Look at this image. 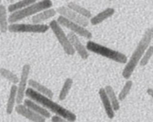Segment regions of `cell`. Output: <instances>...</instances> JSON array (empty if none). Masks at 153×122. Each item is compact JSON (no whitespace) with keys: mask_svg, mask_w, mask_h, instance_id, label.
<instances>
[{"mask_svg":"<svg viewBox=\"0 0 153 122\" xmlns=\"http://www.w3.org/2000/svg\"><path fill=\"white\" fill-rule=\"evenodd\" d=\"M153 39V27L148 28L146 29L142 38L138 42L136 48L132 52L130 58L128 59L127 63L125 65L122 72V76L124 79H129L134 72L135 69L139 64L143 55H144L146 50L150 46Z\"/></svg>","mask_w":153,"mask_h":122,"instance_id":"1","label":"cell"},{"mask_svg":"<svg viewBox=\"0 0 153 122\" xmlns=\"http://www.w3.org/2000/svg\"><path fill=\"white\" fill-rule=\"evenodd\" d=\"M26 97L42 105V106L45 107L51 112L54 113L56 115L65 118L67 120L70 121L71 122H74L76 120V115L73 112L67 109L62 106L53 101L51 98L38 93L35 90H33L32 88L29 87L26 89Z\"/></svg>","mask_w":153,"mask_h":122,"instance_id":"2","label":"cell"},{"mask_svg":"<svg viewBox=\"0 0 153 122\" xmlns=\"http://www.w3.org/2000/svg\"><path fill=\"white\" fill-rule=\"evenodd\" d=\"M86 47L89 52H93L97 55L108 58L115 62L120 63V64H126L128 61V57L126 54L100 44L95 41H89L86 43Z\"/></svg>","mask_w":153,"mask_h":122,"instance_id":"3","label":"cell"},{"mask_svg":"<svg viewBox=\"0 0 153 122\" xmlns=\"http://www.w3.org/2000/svg\"><path fill=\"white\" fill-rule=\"evenodd\" d=\"M53 7V2L51 0H42L23 8V9L13 12L8 16V22L10 23H16L25 18L35 15L38 13L45 9Z\"/></svg>","mask_w":153,"mask_h":122,"instance_id":"4","label":"cell"},{"mask_svg":"<svg viewBox=\"0 0 153 122\" xmlns=\"http://www.w3.org/2000/svg\"><path fill=\"white\" fill-rule=\"evenodd\" d=\"M49 27L52 30L53 33L54 34L55 37L56 38L59 44L61 45L65 53L67 54L68 55H70V56L74 55L76 52H75L74 50L73 47H72L70 41H69L68 37L65 33L64 30L62 29V26H61L59 24L57 20H51L49 23Z\"/></svg>","mask_w":153,"mask_h":122,"instance_id":"5","label":"cell"},{"mask_svg":"<svg viewBox=\"0 0 153 122\" xmlns=\"http://www.w3.org/2000/svg\"><path fill=\"white\" fill-rule=\"evenodd\" d=\"M50 29L49 25L35 23H10L8 31L12 33H45Z\"/></svg>","mask_w":153,"mask_h":122,"instance_id":"6","label":"cell"},{"mask_svg":"<svg viewBox=\"0 0 153 122\" xmlns=\"http://www.w3.org/2000/svg\"><path fill=\"white\" fill-rule=\"evenodd\" d=\"M31 71V66L29 64H25L22 67L20 73V80L17 84V104H23L24 98L26 96V91L27 89V85L29 83V76Z\"/></svg>","mask_w":153,"mask_h":122,"instance_id":"7","label":"cell"},{"mask_svg":"<svg viewBox=\"0 0 153 122\" xmlns=\"http://www.w3.org/2000/svg\"><path fill=\"white\" fill-rule=\"evenodd\" d=\"M56 20L60 26L67 28L68 29L71 31V32H73V33L76 34V35H79V36H81L89 40H90L92 38V34L91 33V32H89L86 27L80 26L78 23L70 21V20L62 17V16H59Z\"/></svg>","mask_w":153,"mask_h":122,"instance_id":"8","label":"cell"},{"mask_svg":"<svg viewBox=\"0 0 153 122\" xmlns=\"http://www.w3.org/2000/svg\"><path fill=\"white\" fill-rule=\"evenodd\" d=\"M57 14H59V16L65 17V18L68 19V20L72 22H74L76 23H78L80 26H83V27H87L89 26V20L86 18V17H83V16L80 15L73 10L70 9L68 8L67 6H60L57 8L56 9Z\"/></svg>","mask_w":153,"mask_h":122,"instance_id":"9","label":"cell"},{"mask_svg":"<svg viewBox=\"0 0 153 122\" xmlns=\"http://www.w3.org/2000/svg\"><path fill=\"white\" fill-rule=\"evenodd\" d=\"M15 111L20 115L28 119L32 122H46V118L38 115L33 110L29 109L24 104H17L15 106Z\"/></svg>","mask_w":153,"mask_h":122,"instance_id":"10","label":"cell"},{"mask_svg":"<svg viewBox=\"0 0 153 122\" xmlns=\"http://www.w3.org/2000/svg\"><path fill=\"white\" fill-rule=\"evenodd\" d=\"M67 35L75 52L78 54L83 60L88 59L89 56V51L86 49V47L84 46L80 41V38H78V35H76V34L73 33V32H69Z\"/></svg>","mask_w":153,"mask_h":122,"instance_id":"11","label":"cell"},{"mask_svg":"<svg viewBox=\"0 0 153 122\" xmlns=\"http://www.w3.org/2000/svg\"><path fill=\"white\" fill-rule=\"evenodd\" d=\"M98 95L101 99L102 105L104 106V112H105L106 115H107V118L109 119H113L115 117V111L113 110V106H112L111 103H110V100H109L108 97H107V93H106L104 88H101L98 91Z\"/></svg>","mask_w":153,"mask_h":122,"instance_id":"12","label":"cell"},{"mask_svg":"<svg viewBox=\"0 0 153 122\" xmlns=\"http://www.w3.org/2000/svg\"><path fill=\"white\" fill-rule=\"evenodd\" d=\"M23 104L25 106H26L27 107H29V109H31L32 110H33L34 112H35L36 113H38V115H42V117L45 118H51V112L48 111L47 109H45V107L42 106V105H40L38 103L35 102L32 100L29 99H24L23 101Z\"/></svg>","mask_w":153,"mask_h":122,"instance_id":"13","label":"cell"},{"mask_svg":"<svg viewBox=\"0 0 153 122\" xmlns=\"http://www.w3.org/2000/svg\"><path fill=\"white\" fill-rule=\"evenodd\" d=\"M56 14V10L53 8L43 10L41 12L32 16V23H35V24H42L43 22L55 17Z\"/></svg>","mask_w":153,"mask_h":122,"instance_id":"14","label":"cell"},{"mask_svg":"<svg viewBox=\"0 0 153 122\" xmlns=\"http://www.w3.org/2000/svg\"><path fill=\"white\" fill-rule=\"evenodd\" d=\"M114 14V8H106V9H104V11L99 12L98 14L94 16V17H92V18H90L89 22H90V23L92 26H97V25L100 24V23H101L102 22L105 21L106 20H107V19L110 18V17H111Z\"/></svg>","mask_w":153,"mask_h":122,"instance_id":"15","label":"cell"},{"mask_svg":"<svg viewBox=\"0 0 153 122\" xmlns=\"http://www.w3.org/2000/svg\"><path fill=\"white\" fill-rule=\"evenodd\" d=\"M28 84H29V87L32 88L33 90H35V92L41 94V95H43L50 98H52L53 97V92H52L51 89H50L49 88L45 86V85L42 84L38 81L35 80V79H29Z\"/></svg>","mask_w":153,"mask_h":122,"instance_id":"16","label":"cell"},{"mask_svg":"<svg viewBox=\"0 0 153 122\" xmlns=\"http://www.w3.org/2000/svg\"><path fill=\"white\" fill-rule=\"evenodd\" d=\"M17 85H12L10 89L9 95H8V101L6 104V113L8 115L12 114L15 104L17 103Z\"/></svg>","mask_w":153,"mask_h":122,"instance_id":"17","label":"cell"},{"mask_svg":"<svg viewBox=\"0 0 153 122\" xmlns=\"http://www.w3.org/2000/svg\"><path fill=\"white\" fill-rule=\"evenodd\" d=\"M104 90H105L106 93H107V97H108L109 100H110V103H111L112 106H113V110L115 112L119 111L120 109V100H119L118 97L116 95L114 89H113L111 86L107 85L104 87Z\"/></svg>","mask_w":153,"mask_h":122,"instance_id":"18","label":"cell"},{"mask_svg":"<svg viewBox=\"0 0 153 122\" xmlns=\"http://www.w3.org/2000/svg\"><path fill=\"white\" fill-rule=\"evenodd\" d=\"M8 9L4 5H0V32L5 33L8 32Z\"/></svg>","mask_w":153,"mask_h":122,"instance_id":"19","label":"cell"},{"mask_svg":"<svg viewBox=\"0 0 153 122\" xmlns=\"http://www.w3.org/2000/svg\"><path fill=\"white\" fill-rule=\"evenodd\" d=\"M36 1L37 0H20V1H18V2L11 3V5H8L7 9H8V12L11 14V13L15 12L17 11H20V10L23 9V8L35 3Z\"/></svg>","mask_w":153,"mask_h":122,"instance_id":"20","label":"cell"},{"mask_svg":"<svg viewBox=\"0 0 153 122\" xmlns=\"http://www.w3.org/2000/svg\"><path fill=\"white\" fill-rule=\"evenodd\" d=\"M67 7L70 8V9L73 10L74 11H75L76 13L80 14V15L86 17V18H92V13H91V11H89L87 8L80 5L79 4H76V2H69L67 4Z\"/></svg>","mask_w":153,"mask_h":122,"instance_id":"21","label":"cell"},{"mask_svg":"<svg viewBox=\"0 0 153 122\" xmlns=\"http://www.w3.org/2000/svg\"><path fill=\"white\" fill-rule=\"evenodd\" d=\"M74 84V80L72 78H67L65 80L63 86L62 87L61 90H60L59 94V100L60 101H63L67 98L69 92H70L72 86Z\"/></svg>","mask_w":153,"mask_h":122,"instance_id":"22","label":"cell"},{"mask_svg":"<svg viewBox=\"0 0 153 122\" xmlns=\"http://www.w3.org/2000/svg\"><path fill=\"white\" fill-rule=\"evenodd\" d=\"M0 75L4 79H6L7 81L12 83L13 85L18 84L20 78L18 77V76L17 74L13 73L12 71H11L8 69L5 68V67H1L0 68Z\"/></svg>","mask_w":153,"mask_h":122,"instance_id":"23","label":"cell"},{"mask_svg":"<svg viewBox=\"0 0 153 122\" xmlns=\"http://www.w3.org/2000/svg\"><path fill=\"white\" fill-rule=\"evenodd\" d=\"M132 86H133V82L131 80H128V79L126 81V83H125L124 86H123L122 90L120 91V94H119L118 98L120 100V101H125V99L127 98L128 95L130 93L131 90L132 89Z\"/></svg>","mask_w":153,"mask_h":122,"instance_id":"24","label":"cell"},{"mask_svg":"<svg viewBox=\"0 0 153 122\" xmlns=\"http://www.w3.org/2000/svg\"><path fill=\"white\" fill-rule=\"evenodd\" d=\"M153 55V46H149L146 51L145 52L144 55H143L142 58H141L140 61V65L141 67H144V66L147 65L149 61H150L151 58Z\"/></svg>","mask_w":153,"mask_h":122,"instance_id":"25","label":"cell"},{"mask_svg":"<svg viewBox=\"0 0 153 122\" xmlns=\"http://www.w3.org/2000/svg\"><path fill=\"white\" fill-rule=\"evenodd\" d=\"M51 122H71L70 121L67 120L65 118L61 117V116L59 115H53V117H51Z\"/></svg>","mask_w":153,"mask_h":122,"instance_id":"26","label":"cell"},{"mask_svg":"<svg viewBox=\"0 0 153 122\" xmlns=\"http://www.w3.org/2000/svg\"><path fill=\"white\" fill-rule=\"evenodd\" d=\"M146 92L147 94H148V95L153 99V89H151V88H149V89H147Z\"/></svg>","mask_w":153,"mask_h":122,"instance_id":"27","label":"cell"},{"mask_svg":"<svg viewBox=\"0 0 153 122\" xmlns=\"http://www.w3.org/2000/svg\"><path fill=\"white\" fill-rule=\"evenodd\" d=\"M5 1H6V2H10V3H13V2H14V0H5Z\"/></svg>","mask_w":153,"mask_h":122,"instance_id":"28","label":"cell"},{"mask_svg":"<svg viewBox=\"0 0 153 122\" xmlns=\"http://www.w3.org/2000/svg\"><path fill=\"white\" fill-rule=\"evenodd\" d=\"M1 2H2V0H0V5H1Z\"/></svg>","mask_w":153,"mask_h":122,"instance_id":"29","label":"cell"},{"mask_svg":"<svg viewBox=\"0 0 153 122\" xmlns=\"http://www.w3.org/2000/svg\"><path fill=\"white\" fill-rule=\"evenodd\" d=\"M109 1H113V0H109Z\"/></svg>","mask_w":153,"mask_h":122,"instance_id":"30","label":"cell"}]
</instances>
